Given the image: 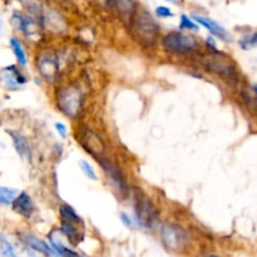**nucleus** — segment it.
<instances>
[{
  "mask_svg": "<svg viewBox=\"0 0 257 257\" xmlns=\"http://www.w3.org/2000/svg\"><path fill=\"white\" fill-rule=\"evenodd\" d=\"M60 230L73 246H78L84 238V222L69 205L60 207Z\"/></svg>",
  "mask_w": 257,
  "mask_h": 257,
  "instance_id": "1",
  "label": "nucleus"
},
{
  "mask_svg": "<svg viewBox=\"0 0 257 257\" xmlns=\"http://www.w3.org/2000/svg\"><path fill=\"white\" fill-rule=\"evenodd\" d=\"M132 28L135 37L145 47H151L157 42L160 28L147 12H142L132 18Z\"/></svg>",
  "mask_w": 257,
  "mask_h": 257,
  "instance_id": "2",
  "label": "nucleus"
},
{
  "mask_svg": "<svg viewBox=\"0 0 257 257\" xmlns=\"http://www.w3.org/2000/svg\"><path fill=\"white\" fill-rule=\"evenodd\" d=\"M163 48L175 54H190L200 48V42L193 35L171 32L163 38Z\"/></svg>",
  "mask_w": 257,
  "mask_h": 257,
  "instance_id": "3",
  "label": "nucleus"
},
{
  "mask_svg": "<svg viewBox=\"0 0 257 257\" xmlns=\"http://www.w3.org/2000/svg\"><path fill=\"white\" fill-rule=\"evenodd\" d=\"M82 92L77 85H69L67 88H63L58 93V107L65 115L70 118H75L79 114L80 108H82Z\"/></svg>",
  "mask_w": 257,
  "mask_h": 257,
  "instance_id": "4",
  "label": "nucleus"
},
{
  "mask_svg": "<svg viewBox=\"0 0 257 257\" xmlns=\"http://www.w3.org/2000/svg\"><path fill=\"white\" fill-rule=\"evenodd\" d=\"M161 240L168 250L173 252H182L187 247L190 237L180 226L165 225L161 228Z\"/></svg>",
  "mask_w": 257,
  "mask_h": 257,
  "instance_id": "5",
  "label": "nucleus"
},
{
  "mask_svg": "<svg viewBox=\"0 0 257 257\" xmlns=\"http://www.w3.org/2000/svg\"><path fill=\"white\" fill-rule=\"evenodd\" d=\"M136 216L142 227L151 228L158 220L160 212L147 196H145L143 193H137L136 196Z\"/></svg>",
  "mask_w": 257,
  "mask_h": 257,
  "instance_id": "6",
  "label": "nucleus"
},
{
  "mask_svg": "<svg viewBox=\"0 0 257 257\" xmlns=\"http://www.w3.org/2000/svg\"><path fill=\"white\" fill-rule=\"evenodd\" d=\"M203 64L208 70H212L213 73L226 79H235L237 77L235 65L231 63L230 59H227V57L222 54L208 55L203 59Z\"/></svg>",
  "mask_w": 257,
  "mask_h": 257,
  "instance_id": "7",
  "label": "nucleus"
},
{
  "mask_svg": "<svg viewBox=\"0 0 257 257\" xmlns=\"http://www.w3.org/2000/svg\"><path fill=\"white\" fill-rule=\"evenodd\" d=\"M27 83V78L17 65L5 67L0 70V84L7 89H18Z\"/></svg>",
  "mask_w": 257,
  "mask_h": 257,
  "instance_id": "8",
  "label": "nucleus"
},
{
  "mask_svg": "<svg viewBox=\"0 0 257 257\" xmlns=\"http://www.w3.org/2000/svg\"><path fill=\"white\" fill-rule=\"evenodd\" d=\"M98 162H99V165L102 166L103 171L107 173L108 177L110 178V181L117 186L118 190L123 193L127 192V183H125L124 176L122 175V172H120L119 168L117 167V165H114L112 161H109L108 158H104V157L98 158Z\"/></svg>",
  "mask_w": 257,
  "mask_h": 257,
  "instance_id": "9",
  "label": "nucleus"
},
{
  "mask_svg": "<svg viewBox=\"0 0 257 257\" xmlns=\"http://www.w3.org/2000/svg\"><path fill=\"white\" fill-rule=\"evenodd\" d=\"M38 70L40 72L42 77L48 82H54L58 77L59 67L54 55L44 54L38 60Z\"/></svg>",
  "mask_w": 257,
  "mask_h": 257,
  "instance_id": "10",
  "label": "nucleus"
},
{
  "mask_svg": "<svg viewBox=\"0 0 257 257\" xmlns=\"http://www.w3.org/2000/svg\"><path fill=\"white\" fill-rule=\"evenodd\" d=\"M192 18L198 23V24L205 27L211 34L216 35V37L220 38V39L223 40V42H231V40H232V37H231L230 33H228L222 25H220L217 22H215V20L210 19V18L202 17V15H196V14H193Z\"/></svg>",
  "mask_w": 257,
  "mask_h": 257,
  "instance_id": "11",
  "label": "nucleus"
},
{
  "mask_svg": "<svg viewBox=\"0 0 257 257\" xmlns=\"http://www.w3.org/2000/svg\"><path fill=\"white\" fill-rule=\"evenodd\" d=\"M82 143L84 146L85 151L89 152L90 155L95 156L98 158L103 157V152H104V143L102 142L100 137H98L94 132L92 131H85L82 135Z\"/></svg>",
  "mask_w": 257,
  "mask_h": 257,
  "instance_id": "12",
  "label": "nucleus"
},
{
  "mask_svg": "<svg viewBox=\"0 0 257 257\" xmlns=\"http://www.w3.org/2000/svg\"><path fill=\"white\" fill-rule=\"evenodd\" d=\"M13 210L23 217L30 218L34 212V203L27 192H22L13 201Z\"/></svg>",
  "mask_w": 257,
  "mask_h": 257,
  "instance_id": "13",
  "label": "nucleus"
},
{
  "mask_svg": "<svg viewBox=\"0 0 257 257\" xmlns=\"http://www.w3.org/2000/svg\"><path fill=\"white\" fill-rule=\"evenodd\" d=\"M12 23L14 25L15 29L20 30L22 33H24L25 35H32L33 33L35 32V25L32 20L29 19L28 17L25 15L20 14V13L15 12L12 17Z\"/></svg>",
  "mask_w": 257,
  "mask_h": 257,
  "instance_id": "14",
  "label": "nucleus"
},
{
  "mask_svg": "<svg viewBox=\"0 0 257 257\" xmlns=\"http://www.w3.org/2000/svg\"><path fill=\"white\" fill-rule=\"evenodd\" d=\"M23 240H24L25 245H27L28 247L32 248L33 251H35V252L43 253V255L49 256V257L55 255L54 250H52V248H50L49 246L44 242V241L40 240V238H38V237H35V236L27 235V236H24V238H23Z\"/></svg>",
  "mask_w": 257,
  "mask_h": 257,
  "instance_id": "15",
  "label": "nucleus"
},
{
  "mask_svg": "<svg viewBox=\"0 0 257 257\" xmlns=\"http://www.w3.org/2000/svg\"><path fill=\"white\" fill-rule=\"evenodd\" d=\"M9 135L12 136L13 140V145H14L15 151L18 152V155L23 158H28L30 156V148H29V143H28L27 138L24 137L23 135L18 132H13L10 131Z\"/></svg>",
  "mask_w": 257,
  "mask_h": 257,
  "instance_id": "16",
  "label": "nucleus"
},
{
  "mask_svg": "<svg viewBox=\"0 0 257 257\" xmlns=\"http://www.w3.org/2000/svg\"><path fill=\"white\" fill-rule=\"evenodd\" d=\"M114 7L117 8L119 14L122 15L123 19L125 18H133V13H135V4L132 0H113Z\"/></svg>",
  "mask_w": 257,
  "mask_h": 257,
  "instance_id": "17",
  "label": "nucleus"
},
{
  "mask_svg": "<svg viewBox=\"0 0 257 257\" xmlns=\"http://www.w3.org/2000/svg\"><path fill=\"white\" fill-rule=\"evenodd\" d=\"M10 45H12L13 53H14L15 57H17L18 63H19L20 65H27V54H25V50L24 48H23L20 40L17 39V38H12V39H10Z\"/></svg>",
  "mask_w": 257,
  "mask_h": 257,
  "instance_id": "18",
  "label": "nucleus"
},
{
  "mask_svg": "<svg viewBox=\"0 0 257 257\" xmlns=\"http://www.w3.org/2000/svg\"><path fill=\"white\" fill-rule=\"evenodd\" d=\"M18 196V191L8 187H0V203L10 205Z\"/></svg>",
  "mask_w": 257,
  "mask_h": 257,
  "instance_id": "19",
  "label": "nucleus"
},
{
  "mask_svg": "<svg viewBox=\"0 0 257 257\" xmlns=\"http://www.w3.org/2000/svg\"><path fill=\"white\" fill-rule=\"evenodd\" d=\"M0 251H2L3 256L5 257H17L13 245L7 240V238L3 237V236L0 237Z\"/></svg>",
  "mask_w": 257,
  "mask_h": 257,
  "instance_id": "20",
  "label": "nucleus"
},
{
  "mask_svg": "<svg viewBox=\"0 0 257 257\" xmlns=\"http://www.w3.org/2000/svg\"><path fill=\"white\" fill-rule=\"evenodd\" d=\"M240 45L245 50L257 48V33H252V34L247 35V37H243L240 40Z\"/></svg>",
  "mask_w": 257,
  "mask_h": 257,
  "instance_id": "21",
  "label": "nucleus"
},
{
  "mask_svg": "<svg viewBox=\"0 0 257 257\" xmlns=\"http://www.w3.org/2000/svg\"><path fill=\"white\" fill-rule=\"evenodd\" d=\"M180 29H182V30H195V32H197L200 28H198V25L196 24V23H193L192 20H191L190 18L187 17V15L182 14V15H181Z\"/></svg>",
  "mask_w": 257,
  "mask_h": 257,
  "instance_id": "22",
  "label": "nucleus"
},
{
  "mask_svg": "<svg viewBox=\"0 0 257 257\" xmlns=\"http://www.w3.org/2000/svg\"><path fill=\"white\" fill-rule=\"evenodd\" d=\"M79 167L80 170H82V172L84 173L89 180H93V181L97 180V175H95L94 170H93V167L87 162V161H80Z\"/></svg>",
  "mask_w": 257,
  "mask_h": 257,
  "instance_id": "23",
  "label": "nucleus"
},
{
  "mask_svg": "<svg viewBox=\"0 0 257 257\" xmlns=\"http://www.w3.org/2000/svg\"><path fill=\"white\" fill-rule=\"evenodd\" d=\"M156 14L160 18H170L175 15L172 13V10L167 7H157L156 8Z\"/></svg>",
  "mask_w": 257,
  "mask_h": 257,
  "instance_id": "24",
  "label": "nucleus"
},
{
  "mask_svg": "<svg viewBox=\"0 0 257 257\" xmlns=\"http://www.w3.org/2000/svg\"><path fill=\"white\" fill-rule=\"evenodd\" d=\"M55 131H57L58 135L62 138L67 137V127H65V124H63V123H55Z\"/></svg>",
  "mask_w": 257,
  "mask_h": 257,
  "instance_id": "25",
  "label": "nucleus"
},
{
  "mask_svg": "<svg viewBox=\"0 0 257 257\" xmlns=\"http://www.w3.org/2000/svg\"><path fill=\"white\" fill-rule=\"evenodd\" d=\"M206 44H207V47H210L212 50H216V42H215V38L213 37H208L207 39H206Z\"/></svg>",
  "mask_w": 257,
  "mask_h": 257,
  "instance_id": "26",
  "label": "nucleus"
},
{
  "mask_svg": "<svg viewBox=\"0 0 257 257\" xmlns=\"http://www.w3.org/2000/svg\"><path fill=\"white\" fill-rule=\"evenodd\" d=\"M120 220H122V222L124 223L125 226H132V220H131L125 213H120Z\"/></svg>",
  "mask_w": 257,
  "mask_h": 257,
  "instance_id": "27",
  "label": "nucleus"
},
{
  "mask_svg": "<svg viewBox=\"0 0 257 257\" xmlns=\"http://www.w3.org/2000/svg\"><path fill=\"white\" fill-rule=\"evenodd\" d=\"M252 90H253V93H255L256 97H257V84L253 85V87H252Z\"/></svg>",
  "mask_w": 257,
  "mask_h": 257,
  "instance_id": "28",
  "label": "nucleus"
},
{
  "mask_svg": "<svg viewBox=\"0 0 257 257\" xmlns=\"http://www.w3.org/2000/svg\"><path fill=\"white\" fill-rule=\"evenodd\" d=\"M165 2L172 3V4H178V3H177V0H165Z\"/></svg>",
  "mask_w": 257,
  "mask_h": 257,
  "instance_id": "29",
  "label": "nucleus"
},
{
  "mask_svg": "<svg viewBox=\"0 0 257 257\" xmlns=\"http://www.w3.org/2000/svg\"><path fill=\"white\" fill-rule=\"evenodd\" d=\"M210 257H217V256H210Z\"/></svg>",
  "mask_w": 257,
  "mask_h": 257,
  "instance_id": "30",
  "label": "nucleus"
}]
</instances>
